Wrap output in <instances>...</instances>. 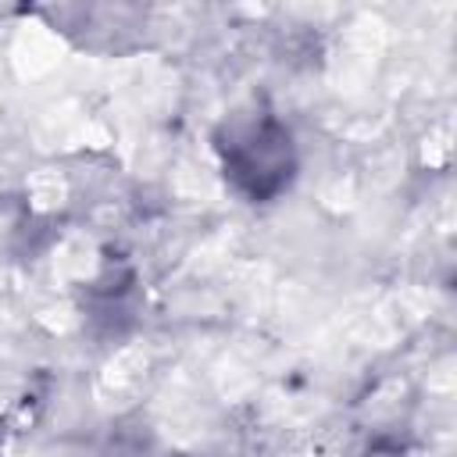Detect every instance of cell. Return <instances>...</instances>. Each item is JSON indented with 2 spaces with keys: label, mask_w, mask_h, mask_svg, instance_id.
<instances>
[{
  "label": "cell",
  "mask_w": 457,
  "mask_h": 457,
  "mask_svg": "<svg viewBox=\"0 0 457 457\" xmlns=\"http://www.w3.org/2000/svg\"><path fill=\"white\" fill-rule=\"evenodd\" d=\"M218 168L228 189L246 204H271L289 193L300 171L293 129L264 104L225 114L211 136Z\"/></svg>",
  "instance_id": "1"
},
{
  "label": "cell",
  "mask_w": 457,
  "mask_h": 457,
  "mask_svg": "<svg viewBox=\"0 0 457 457\" xmlns=\"http://www.w3.org/2000/svg\"><path fill=\"white\" fill-rule=\"evenodd\" d=\"M4 450H7V425H4V418H0V457H4Z\"/></svg>",
  "instance_id": "2"
}]
</instances>
